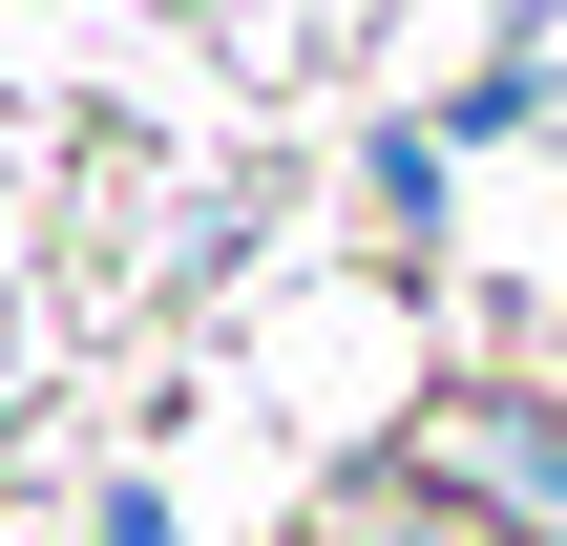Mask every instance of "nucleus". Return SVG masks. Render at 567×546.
<instances>
[{"label": "nucleus", "instance_id": "obj_1", "mask_svg": "<svg viewBox=\"0 0 567 546\" xmlns=\"http://www.w3.org/2000/svg\"><path fill=\"white\" fill-rule=\"evenodd\" d=\"M421 484H442L484 546H567V400H547V379H463V400H421Z\"/></svg>", "mask_w": 567, "mask_h": 546}]
</instances>
